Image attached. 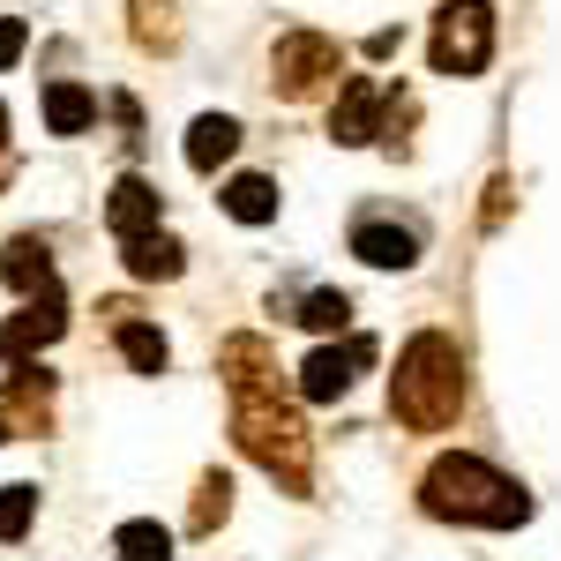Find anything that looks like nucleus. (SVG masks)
<instances>
[{
  "label": "nucleus",
  "mask_w": 561,
  "mask_h": 561,
  "mask_svg": "<svg viewBox=\"0 0 561 561\" xmlns=\"http://www.w3.org/2000/svg\"><path fill=\"white\" fill-rule=\"evenodd\" d=\"M420 510L442 524H472V531H517L531 524V494L510 472H494L486 457H434L420 472Z\"/></svg>",
  "instance_id": "1"
},
{
  "label": "nucleus",
  "mask_w": 561,
  "mask_h": 561,
  "mask_svg": "<svg viewBox=\"0 0 561 561\" xmlns=\"http://www.w3.org/2000/svg\"><path fill=\"white\" fill-rule=\"evenodd\" d=\"M389 412H397V427H412V434L457 427V412H465V352L449 345L442 330H420L412 345L397 352Z\"/></svg>",
  "instance_id": "2"
},
{
  "label": "nucleus",
  "mask_w": 561,
  "mask_h": 561,
  "mask_svg": "<svg viewBox=\"0 0 561 561\" xmlns=\"http://www.w3.org/2000/svg\"><path fill=\"white\" fill-rule=\"evenodd\" d=\"M232 434H240V449L285 494H307L314 486V472H307V427H300V412H285L277 397H232Z\"/></svg>",
  "instance_id": "3"
},
{
  "label": "nucleus",
  "mask_w": 561,
  "mask_h": 561,
  "mask_svg": "<svg viewBox=\"0 0 561 561\" xmlns=\"http://www.w3.org/2000/svg\"><path fill=\"white\" fill-rule=\"evenodd\" d=\"M486 60H494V0H442L427 68L434 76H486Z\"/></svg>",
  "instance_id": "4"
},
{
  "label": "nucleus",
  "mask_w": 561,
  "mask_h": 561,
  "mask_svg": "<svg viewBox=\"0 0 561 561\" xmlns=\"http://www.w3.org/2000/svg\"><path fill=\"white\" fill-rule=\"evenodd\" d=\"M345 76V45L322 38V31H285L277 53H270V83L285 105H307V98H322V90Z\"/></svg>",
  "instance_id": "5"
},
{
  "label": "nucleus",
  "mask_w": 561,
  "mask_h": 561,
  "mask_svg": "<svg viewBox=\"0 0 561 561\" xmlns=\"http://www.w3.org/2000/svg\"><path fill=\"white\" fill-rule=\"evenodd\" d=\"M389 113H397V90H389V83H375V76H345V90H337V113H330V142L359 150V142L389 135Z\"/></svg>",
  "instance_id": "6"
},
{
  "label": "nucleus",
  "mask_w": 561,
  "mask_h": 561,
  "mask_svg": "<svg viewBox=\"0 0 561 561\" xmlns=\"http://www.w3.org/2000/svg\"><path fill=\"white\" fill-rule=\"evenodd\" d=\"M359 367H375V337H352V345L307 352V359H300V397H307V404H337Z\"/></svg>",
  "instance_id": "7"
},
{
  "label": "nucleus",
  "mask_w": 561,
  "mask_h": 561,
  "mask_svg": "<svg viewBox=\"0 0 561 561\" xmlns=\"http://www.w3.org/2000/svg\"><path fill=\"white\" fill-rule=\"evenodd\" d=\"M68 330V307H60V285L53 293H31V307L23 314H8V330H0V359L15 367V359H31V352H45L53 337Z\"/></svg>",
  "instance_id": "8"
},
{
  "label": "nucleus",
  "mask_w": 561,
  "mask_h": 561,
  "mask_svg": "<svg viewBox=\"0 0 561 561\" xmlns=\"http://www.w3.org/2000/svg\"><path fill=\"white\" fill-rule=\"evenodd\" d=\"M217 375H225L232 397H277V352L262 345V337H225Z\"/></svg>",
  "instance_id": "9"
},
{
  "label": "nucleus",
  "mask_w": 561,
  "mask_h": 561,
  "mask_svg": "<svg viewBox=\"0 0 561 561\" xmlns=\"http://www.w3.org/2000/svg\"><path fill=\"white\" fill-rule=\"evenodd\" d=\"M352 255L367 270H412L420 262V232L412 225H389V217H359L352 225Z\"/></svg>",
  "instance_id": "10"
},
{
  "label": "nucleus",
  "mask_w": 561,
  "mask_h": 561,
  "mask_svg": "<svg viewBox=\"0 0 561 561\" xmlns=\"http://www.w3.org/2000/svg\"><path fill=\"white\" fill-rule=\"evenodd\" d=\"M158 217H165V195L150 187V180H121L113 195H105V225H113V240H135V232H158Z\"/></svg>",
  "instance_id": "11"
},
{
  "label": "nucleus",
  "mask_w": 561,
  "mask_h": 561,
  "mask_svg": "<svg viewBox=\"0 0 561 561\" xmlns=\"http://www.w3.org/2000/svg\"><path fill=\"white\" fill-rule=\"evenodd\" d=\"M0 277L31 300V293H53V248H45L38 232H15L8 248H0Z\"/></svg>",
  "instance_id": "12"
},
{
  "label": "nucleus",
  "mask_w": 561,
  "mask_h": 561,
  "mask_svg": "<svg viewBox=\"0 0 561 561\" xmlns=\"http://www.w3.org/2000/svg\"><path fill=\"white\" fill-rule=\"evenodd\" d=\"M8 420L23 434H45L53 427V375L45 367H23L15 359V382H8Z\"/></svg>",
  "instance_id": "13"
},
{
  "label": "nucleus",
  "mask_w": 561,
  "mask_h": 561,
  "mask_svg": "<svg viewBox=\"0 0 561 561\" xmlns=\"http://www.w3.org/2000/svg\"><path fill=\"white\" fill-rule=\"evenodd\" d=\"M121 262H128V277H142V285H165V277L187 270V248L165 240V232H135V240H121Z\"/></svg>",
  "instance_id": "14"
},
{
  "label": "nucleus",
  "mask_w": 561,
  "mask_h": 561,
  "mask_svg": "<svg viewBox=\"0 0 561 561\" xmlns=\"http://www.w3.org/2000/svg\"><path fill=\"white\" fill-rule=\"evenodd\" d=\"M105 314H121V322H113V345H121V359H128L135 375H165V359H173L165 337H158L150 322H135V307H105Z\"/></svg>",
  "instance_id": "15"
},
{
  "label": "nucleus",
  "mask_w": 561,
  "mask_h": 561,
  "mask_svg": "<svg viewBox=\"0 0 561 561\" xmlns=\"http://www.w3.org/2000/svg\"><path fill=\"white\" fill-rule=\"evenodd\" d=\"M232 150H240V121H225V113H203V121L187 128V165H195V173H217Z\"/></svg>",
  "instance_id": "16"
},
{
  "label": "nucleus",
  "mask_w": 561,
  "mask_h": 561,
  "mask_svg": "<svg viewBox=\"0 0 561 561\" xmlns=\"http://www.w3.org/2000/svg\"><path fill=\"white\" fill-rule=\"evenodd\" d=\"M98 121V98L83 83H45V128L53 135H83Z\"/></svg>",
  "instance_id": "17"
},
{
  "label": "nucleus",
  "mask_w": 561,
  "mask_h": 561,
  "mask_svg": "<svg viewBox=\"0 0 561 561\" xmlns=\"http://www.w3.org/2000/svg\"><path fill=\"white\" fill-rule=\"evenodd\" d=\"M217 203L240 217V225H270V217H277V180L240 173V180H225V195H217Z\"/></svg>",
  "instance_id": "18"
},
{
  "label": "nucleus",
  "mask_w": 561,
  "mask_h": 561,
  "mask_svg": "<svg viewBox=\"0 0 561 561\" xmlns=\"http://www.w3.org/2000/svg\"><path fill=\"white\" fill-rule=\"evenodd\" d=\"M113 554H121V561H173V531L150 524V517H135V524L113 531Z\"/></svg>",
  "instance_id": "19"
},
{
  "label": "nucleus",
  "mask_w": 561,
  "mask_h": 561,
  "mask_svg": "<svg viewBox=\"0 0 561 561\" xmlns=\"http://www.w3.org/2000/svg\"><path fill=\"white\" fill-rule=\"evenodd\" d=\"M128 15H135V45H150V53H173L180 45L173 0H128Z\"/></svg>",
  "instance_id": "20"
},
{
  "label": "nucleus",
  "mask_w": 561,
  "mask_h": 561,
  "mask_svg": "<svg viewBox=\"0 0 561 561\" xmlns=\"http://www.w3.org/2000/svg\"><path fill=\"white\" fill-rule=\"evenodd\" d=\"M38 517V486H0V547H15Z\"/></svg>",
  "instance_id": "21"
},
{
  "label": "nucleus",
  "mask_w": 561,
  "mask_h": 561,
  "mask_svg": "<svg viewBox=\"0 0 561 561\" xmlns=\"http://www.w3.org/2000/svg\"><path fill=\"white\" fill-rule=\"evenodd\" d=\"M225 517H232V479L203 472V486H195V531H217Z\"/></svg>",
  "instance_id": "22"
},
{
  "label": "nucleus",
  "mask_w": 561,
  "mask_h": 561,
  "mask_svg": "<svg viewBox=\"0 0 561 561\" xmlns=\"http://www.w3.org/2000/svg\"><path fill=\"white\" fill-rule=\"evenodd\" d=\"M293 322H307V330H322V337H330V330H345V322H352V300H345V293H307Z\"/></svg>",
  "instance_id": "23"
},
{
  "label": "nucleus",
  "mask_w": 561,
  "mask_h": 561,
  "mask_svg": "<svg viewBox=\"0 0 561 561\" xmlns=\"http://www.w3.org/2000/svg\"><path fill=\"white\" fill-rule=\"evenodd\" d=\"M23 45H31V23H23V15H0V68H15Z\"/></svg>",
  "instance_id": "24"
},
{
  "label": "nucleus",
  "mask_w": 561,
  "mask_h": 561,
  "mask_svg": "<svg viewBox=\"0 0 561 561\" xmlns=\"http://www.w3.org/2000/svg\"><path fill=\"white\" fill-rule=\"evenodd\" d=\"M502 217H510V180H494V187H486V232H494Z\"/></svg>",
  "instance_id": "25"
},
{
  "label": "nucleus",
  "mask_w": 561,
  "mask_h": 561,
  "mask_svg": "<svg viewBox=\"0 0 561 561\" xmlns=\"http://www.w3.org/2000/svg\"><path fill=\"white\" fill-rule=\"evenodd\" d=\"M389 53H404V31H375L367 38V60H389Z\"/></svg>",
  "instance_id": "26"
},
{
  "label": "nucleus",
  "mask_w": 561,
  "mask_h": 561,
  "mask_svg": "<svg viewBox=\"0 0 561 561\" xmlns=\"http://www.w3.org/2000/svg\"><path fill=\"white\" fill-rule=\"evenodd\" d=\"M0 442H15V420H8V404H0Z\"/></svg>",
  "instance_id": "27"
},
{
  "label": "nucleus",
  "mask_w": 561,
  "mask_h": 561,
  "mask_svg": "<svg viewBox=\"0 0 561 561\" xmlns=\"http://www.w3.org/2000/svg\"><path fill=\"white\" fill-rule=\"evenodd\" d=\"M0 142H8V105H0Z\"/></svg>",
  "instance_id": "28"
}]
</instances>
